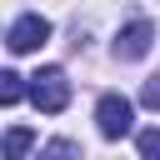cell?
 I'll use <instances>...</instances> for the list:
<instances>
[{"label":"cell","instance_id":"6da1fadb","mask_svg":"<svg viewBox=\"0 0 160 160\" xmlns=\"http://www.w3.org/2000/svg\"><path fill=\"white\" fill-rule=\"evenodd\" d=\"M30 100H35V110L60 115V110L70 105V80H65V70H60V65H45L40 75H30Z\"/></svg>","mask_w":160,"mask_h":160},{"label":"cell","instance_id":"7a4b0ae2","mask_svg":"<svg viewBox=\"0 0 160 160\" xmlns=\"http://www.w3.org/2000/svg\"><path fill=\"white\" fill-rule=\"evenodd\" d=\"M95 125H100V135H105V140L130 135V125H135L130 100H125V95H100V105H95Z\"/></svg>","mask_w":160,"mask_h":160},{"label":"cell","instance_id":"3957f363","mask_svg":"<svg viewBox=\"0 0 160 160\" xmlns=\"http://www.w3.org/2000/svg\"><path fill=\"white\" fill-rule=\"evenodd\" d=\"M45 40H50V20H45V15H20V20L5 30L10 55H30V50H40Z\"/></svg>","mask_w":160,"mask_h":160},{"label":"cell","instance_id":"277c9868","mask_svg":"<svg viewBox=\"0 0 160 160\" xmlns=\"http://www.w3.org/2000/svg\"><path fill=\"white\" fill-rule=\"evenodd\" d=\"M150 40H155V25H150V20H130V25L115 35V60H140V55L150 50Z\"/></svg>","mask_w":160,"mask_h":160},{"label":"cell","instance_id":"5b68a950","mask_svg":"<svg viewBox=\"0 0 160 160\" xmlns=\"http://www.w3.org/2000/svg\"><path fill=\"white\" fill-rule=\"evenodd\" d=\"M35 145V135L25 130V125H15L10 135H5V160H25V150Z\"/></svg>","mask_w":160,"mask_h":160},{"label":"cell","instance_id":"8992f818","mask_svg":"<svg viewBox=\"0 0 160 160\" xmlns=\"http://www.w3.org/2000/svg\"><path fill=\"white\" fill-rule=\"evenodd\" d=\"M20 95H25V80H20L15 70H5V75H0V105H15Z\"/></svg>","mask_w":160,"mask_h":160},{"label":"cell","instance_id":"52a82bcc","mask_svg":"<svg viewBox=\"0 0 160 160\" xmlns=\"http://www.w3.org/2000/svg\"><path fill=\"white\" fill-rule=\"evenodd\" d=\"M75 155H80V145H75V140H50L35 160H75Z\"/></svg>","mask_w":160,"mask_h":160},{"label":"cell","instance_id":"ba28073f","mask_svg":"<svg viewBox=\"0 0 160 160\" xmlns=\"http://www.w3.org/2000/svg\"><path fill=\"white\" fill-rule=\"evenodd\" d=\"M140 160H160V130H140Z\"/></svg>","mask_w":160,"mask_h":160},{"label":"cell","instance_id":"9c48e42d","mask_svg":"<svg viewBox=\"0 0 160 160\" xmlns=\"http://www.w3.org/2000/svg\"><path fill=\"white\" fill-rule=\"evenodd\" d=\"M140 100H145L150 110H160V75H150V80H145V90H140Z\"/></svg>","mask_w":160,"mask_h":160}]
</instances>
